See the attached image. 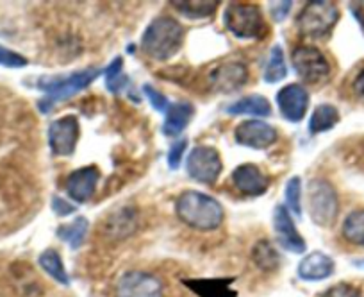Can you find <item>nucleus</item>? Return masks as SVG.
<instances>
[{"mask_svg":"<svg viewBox=\"0 0 364 297\" xmlns=\"http://www.w3.org/2000/svg\"><path fill=\"white\" fill-rule=\"evenodd\" d=\"M339 120H341V115H339L338 108L332 106V104H318L309 118L307 131H309L311 135L327 132L331 131V129H334L336 125L339 124Z\"/></svg>","mask_w":364,"mask_h":297,"instance_id":"23","label":"nucleus"},{"mask_svg":"<svg viewBox=\"0 0 364 297\" xmlns=\"http://www.w3.org/2000/svg\"><path fill=\"white\" fill-rule=\"evenodd\" d=\"M277 106L284 120L299 124L309 110V92L300 83L286 85L277 92Z\"/></svg>","mask_w":364,"mask_h":297,"instance_id":"14","label":"nucleus"},{"mask_svg":"<svg viewBox=\"0 0 364 297\" xmlns=\"http://www.w3.org/2000/svg\"><path fill=\"white\" fill-rule=\"evenodd\" d=\"M141 90L143 95H146V99H149L150 106H152L154 110L159 111V113H166L168 108H170V100L166 99V95H163L156 86L149 85V83H145Z\"/></svg>","mask_w":364,"mask_h":297,"instance_id":"31","label":"nucleus"},{"mask_svg":"<svg viewBox=\"0 0 364 297\" xmlns=\"http://www.w3.org/2000/svg\"><path fill=\"white\" fill-rule=\"evenodd\" d=\"M353 265H357L359 269H364V260H355L353 261Z\"/></svg>","mask_w":364,"mask_h":297,"instance_id":"39","label":"nucleus"},{"mask_svg":"<svg viewBox=\"0 0 364 297\" xmlns=\"http://www.w3.org/2000/svg\"><path fill=\"white\" fill-rule=\"evenodd\" d=\"M252 260L257 265V269L264 272H275L281 267V254L273 247L269 240L262 239L252 247Z\"/></svg>","mask_w":364,"mask_h":297,"instance_id":"26","label":"nucleus"},{"mask_svg":"<svg viewBox=\"0 0 364 297\" xmlns=\"http://www.w3.org/2000/svg\"><path fill=\"white\" fill-rule=\"evenodd\" d=\"M223 162L220 152L211 145H197L188 155L186 172L193 181L202 184H215L222 176Z\"/></svg>","mask_w":364,"mask_h":297,"instance_id":"8","label":"nucleus"},{"mask_svg":"<svg viewBox=\"0 0 364 297\" xmlns=\"http://www.w3.org/2000/svg\"><path fill=\"white\" fill-rule=\"evenodd\" d=\"M50 206H52V212H54L58 217H68L72 215V213H75L77 209L75 206L70 204V202L66 201V199H63L61 195H54V197H52Z\"/></svg>","mask_w":364,"mask_h":297,"instance_id":"36","label":"nucleus"},{"mask_svg":"<svg viewBox=\"0 0 364 297\" xmlns=\"http://www.w3.org/2000/svg\"><path fill=\"white\" fill-rule=\"evenodd\" d=\"M184 285L197 293L198 297H236L237 292L232 290V278L216 279H184Z\"/></svg>","mask_w":364,"mask_h":297,"instance_id":"20","label":"nucleus"},{"mask_svg":"<svg viewBox=\"0 0 364 297\" xmlns=\"http://www.w3.org/2000/svg\"><path fill=\"white\" fill-rule=\"evenodd\" d=\"M350 11H352L353 19L359 22V26L364 29V0L360 2H350Z\"/></svg>","mask_w":364,"mask_h":297,"instance_id":"37","label":"nucleus"},{"mask_svg":"<svg viewBox=\"0 0 364 297\" xmlns=\"http://www.w3.org/2000/svg\"><path fill=\"white\" fill-rule=\"evenodd\" d=\"M291 65L296 75L307 85H320L327 81L332 72L327 56L314 45H296L291 52Z\"/></svg>","mask_w":364,"mask_h":297,"instance_id":"7","label":"nucleus"},{"mask_svg":"<svg viewBox=\"0 0 364 297\" xmlns=\"http://www.w3.org/2000/svg\"><path fill=\"white\" fill-rule=\"evenodd\" d=\"M195 117V106L188 100H177L170 104L166 111V118L163 124V135L168 138L182 135V131L190 125V122Z\"/></svg>","mask_w":364,"mask_h":297,"instance_id":"18","label":"nucleus"},{"mask_svg":"<svg viewBox=\"0 0 364 297\" xmlns=\"http://www.w3.org/2000/svg\"><path fill=\"white\" fill-rule=\"evenodd\" d=\"M339 19H341V13L334 2L314 0V2H307L304 6L295 24L300 36L311 38V40H323V38L331 36Z\"/></svg>","mask_w":364,"mask_h":297,"instance_id":"5","label":"nucleus"},{"mask_svg":"<svg viewBox=\"0 0 364 297\" xmlns=\"http://www.w3.org/2000/svg\"><path fill=\"white\" fill-rule=\"evenodd\" d=\"M218 6L220 2H216V0H182V2L173 0L171 2V8H175L178 15L190 20L211 19Z\"/></svg>","mask_w":364,"mask_h":297,"instance_id":"22","label":"nucleus"},{"mask_svg":"<svg viewBox=\"0 0 364 297\" xmlns=\"http://www.w3.org/2000/svg\"><path fill=\"white\" fill-rule=\"evenodd\" d=\"M234 188L248 197H259L264 195L269 188V179L255 163H243L237 165L230 174Z\"/></svg>","mask_w":364,"mask_h":297,"instance_id":"16","label":"nucleus"},{"mask_svg":"<svg viewBox=\"0 0 364 297\" xmlns=\"http://www.w3.org/2000/svg\"><path fill=\"white\" fill-rule=\"evenodd\" d=\"M48 147L54 156L70 158L80 138V124L75 115H65L48 125Z\"/></svg>","mask_w":364,"mask_h":297,"instance_id":"9","label":"nucleus"},{"mask_svg":"<svg viewBox=\"0 0 364 297\" xmlns=\"http://www.w3.org/2000/svg\"><path fill=\"white\" fill-rule=\"evenodd\" d=\"M286 195V208L291 215H296V219L302 217V179L299 176H293L286 183L284 188Z\"/></svg>","mask_w":364,"mask_h":297,"instance_id":"30","label":"nucleus"},{"mask_svg":"<svg viewBox=\"0 0 364 297\" xmlns=\"http://www.w3.org/2000/svg\"><path fill=\"white\" fill-rule=\"evenodd\" d=\"M234 138L241 147H248L254 151H266L275 145L279 140L277 129L262 120H245L240 122L234 129Z\"/></svg>","mask_w":364,"mask_h":297,"instance_id":"11","label":"nucleus"},{"mask_svg":"<svg viewBox=\"0 0 364 297\" xmlns=\"http://www.w3.org/2000/svg\"><path fill=\"white\" fill-rule=\"evenodd\" d=\"M100 181V170L97 165H87L82 169H77L68 174L66 177V194L72 201L84 204V202L91 201V197L95 195L97 184Z\"/></svg>","mask_w":364,"mask_h":297,"instance_id":"15","label":"nucleus"},{"mask_svg":"<svg viewBox=\"0 0 364 297\" xmlns=\"http://www.w3.org/2000/svg\"><path fill=\"white\" fill-rule=\"evenodd\" d=\"M223 26L237 40H262L269 33L259 6L230 2L223 11Z\"/></svg>","mask_w":364,"mask_h":297,"instance_id":"4","label":"nucleus"},{"mask_svg":"<svg viewBox=\"0 0 364 297\" xmlns=\"http://www.w3.org/2000/svg\"><path fill=\"white\" fill-rule=\"evenodd\" d=\"M87 229H90V220L86 217H77L73 222L70 224H61L55 231L59 240H63L65 244H68L70 249L77 251L84 244L87 235Z\"/></svg>","mask_w":364,"mask_h":297,"instance_id":"25","label":"nucleus"},{"mask_svg":"<svg viewBox=\"0 0 364 297\" xmlns=\"http://www.w3.org/2000/svg\"><path fill=\"white\" fill-rule=\"evenodd\" d=\"M136 228H138V215L134 208H120L118 212L109 213V217L104 220V231L107 236L114 239H127L136 231Z\"/></svg>","mask_w":364,"mask_h":297,"instance_id":"19","label":"nucleus"},{"mask_svg":"<svg viewBox=\"0 0 364 297\" xmlns=\"http://www.w3.org/2000/svg\"><path fill=\"white\" fill-rule=\"evenodd\" d=\"M341 235L350 246L364 247V209H355L346 215Z\"/></svg>","mask_w":364,"mask_h":297,"instance_id":"28","label":"nucleus"},{"mask_svg":"<svg viewBox=\"0 0 364 297\" xmlns=\"http://www.w3.org/2000/svg\"><path fill=\"white\" fill-rule=\"evenodd\" d=\"M273 231L277 236V244L284 251L293 254H304L307 251V244L300 231L296 229L293 215L288 208L282 204L275 206L273 209Z\"/></svg>","mask_w":364,"mask_h":297,"instance_id":"13","label":"nucleus"},{"mask_svg":"<svg viewBox=\"0 0 364 297\" xmlns=\"http://www.w3.org/2000/svg\"><path fill=\"white\" fill-rule=\"evenodd\" d=\"M117 297H164V286L152 272L127 271L118 279Z\"/></svg>","mask_w":364,"mask_h":297,"instance_id":"10","label":"nucleus"},{"mask_svg":"<svg viewBox=\"0 0 364 297\" xmlns=\"http://www.w3.org/2000/svg\"><path fill=\"white\" fill-rule=\"evenodd\" d=\"M38 264H40V267L43 269V271L54 279V281H58L59 285H65V286L70 285V276L68 272H66L65 264H63V258L58 251L55 249L43 251V253L40 254V258H38Z\"/></svg>","mask_w":364,"mask_h":297,"instance_id":"27","label":"nucleus"},{"mask_svg":"<svg viewBox=\"0 0 364 297\" xmlns=\"http://www.w3.org/2000/svg\"><path fill=\"white\" fill-rule=\"evenodd\" d=\"M184 43V27L175 19L161 15L146 26L141 36V52L152 61H170Z\"/></svg>","mask_w":364,"mask_h":297,"instance_id":"3","label":"nucleus"},{"mask_svg":"<svg viewBox=\"0 0 364 297\" xmlns=\"http://www.w3.org/2000/svg\"><path fill=\"white\" fill-rule=\"evenodd\" d=\"M29 59L22 56L20 52L11 51V48L0 45V65L8 66V68H23L27 66Z\"/></svg>","mask_w":364,"mask_h":297,"instance_id":"32","label":"nucleus"},{"mask_svg":"<svg viewBox=\"0 0 364 297\" xmlns=\"http://www.w3.org/2000/svg\"><path fill=\"white\" fill-rule=\"evenodd\" d=\"M209 88L216 93H236L247 85L248 81V68L241 61H227L222 65L215 66L209 73Z\"/></svg>","mask_w":364,"mask_h":297,"instance_id":"12","label":"nucleus"},{"mask_svg":"<svg viewBox=\"0 0 364 297\" xmlns=\"http://www.w3.org/2000/svg\"><path fill=\"white\" fill-rule=\"evenodd\" d=\"M175 215L182 224L195 231L211 233L223 224L225 209L222 202L204 192L186 190L175 201Z\"/></svg>","mask_w":364,"mask_h":297,"instance_id":"1","label":"nucleus"},{"mask_svg":"<svg viewBox=\"0 0 364 297\" xmlns=\"http://www.w3.org/2000/svg\"><path fill=\"white\" fill-rule=\"evenodd\" d=\"M106 73V88L107 92L118 95L120 92H124L129 86V75L124 73V59L122 56H117L113 61L107 65V68L104 70Z\"/></svg>","mask_w":364,"mask_h":297,"instance_id":"29","label":"nucleus"},{"mask_svg":"<svg viewBox=\"0 0 364 297\" xmlns=\"http://www.w3.org/2000/svg\"><path fill=\"white\" fill-rule=\"evenodd\" d=\"M307 208L318 228H331L338 219L339 197L334 184L327 179H313L307 184Z\"/></svg>","mask_w":364,"mask_h":297,"instance_id":"6","label":"nucleus"},{"mask_svg":"<svg viewBox=\"0 0 364 297\" xmlns=\"http://www.w3.org/2000/svg\"><path fill=\"white\" fill-rule=\"evenodd\" d=\"M286 78H288V66H286L284 48H282L281 43H275L269 51L268 61H266L264 70H262V79H264V83L275 85V83H281Z\"/></svg>","mask_w":364,"mask_h":297,"instance_id":"24","label":"nucleus"},{"mask_svg":"<svg viewBox=\"0 0 364 297\" xmlns=\"http://www.w3.org/2000/svg\"><path fill=\"white\" fill-rule=\"evenodd\" d=\"M336 271V264L328 254L321 253V251H314V253L307 254L302 258L299 264L296 274L302 281H323V279L331 278Z\"/></svg>","mask_w":364,"mask_h":297,"instance_id":"17","label":"nucleus"},{"mask_svg":"<svg viewBox=\"0 0 364 297\" xmlns=\"http://www.w3.org/2000/svg\"><path fill=\"white\" fill-rule=\"evenodd\" d=\"M102 73V70L97 66H86V68L75 70L65 75H41L36 83V88L41 90L45 97L38 103V108L41 113H50L52 108L86 90Z\"/></svg>","mask_w":364,"mask_h":297,"instance_id":"2","label":"nucleus"},{"mask_svg":"<svg viewBox=\"0 0 364 297\" xmlns=\"http://www.w3.org/2000/svg\"><path fill=\"white\" fill-rule=\"evenodd\" d=\"M269 15H272L273 22L281 24L288 19V15L291 13L293 2H269Z\"/></svg>","mask_w":364,"mask_h":297,"instance_id":"35","label":"nucleus"},{"mask_svg":"<svg viewBox=\"0 0 364 297\" xmlns=\"http://www.w3.org/2000/svg\"><path fill=\"white\" fill-rule=\"evenodd\" d=\"M186 149H188V140L186 138L177 140L175 143H171L170 151H168V156H166L168 167H170L171 170H177L178 167H181L182 156H184Z\"/></svg>","mask_w":364,"mask_h":297,"instance_id":"33","label":"nucleus"},{"mask_svg":"<svg viewBox=\"0 0 364 297\" xmlns=\"http://www.w3.org/2000/svg\"><path fill=\"white\" fill-rule=\"evenodd\" d=\"M225 113L237 117V115H250V117H269L272 115V104L266 97L254 93V95L241 97V99L234 100V103L227 104Z\"/></svg>","mask_w":364,"mask_h":297,"instance_id":"21","label":"nucleus"},{"mask_svg":"<svg viewBox=\"0 0 364 297\" xmlns=\"http://www.w3.org/2000/svg\"><path fill=\"white\" fill-rule=\"evenodd\" d=\"M352 90L359 99L364 100V68L360 70V72L355 75V79H353Z\"/></svg>","mask_w":364,"mask_h":297,"instance_id":"38","label":"nucleus"},{"mask_svg":"<svg viewBox=\"0 0 364 297\" xmlns=\"http://www.w3.org/2000/svg\"><path fill=\"white\" fill-rule=\"evenodd\" d=\"M321 297H363L360 290L350 283H339L321 293Z\"/></svg>","mask_w":364,"mask_h":297,"instance_id":"34","label":"nucleus"}]
</instances>
